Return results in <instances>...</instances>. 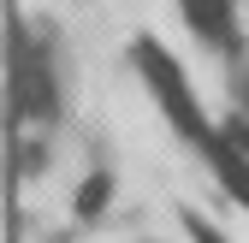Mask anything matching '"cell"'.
<instances>
[{
	"label": "cell",
	"mask_w": 249,
	"mask_h": 243,
	"mask_svg": "<svg viewBox=\"0 0 249 243\" xmlns=\"http://www.w3.org/2000/svg\"><path fill=\"white\" fill-rule=\"evenodd\" d=\"M137 66H142L148 89L160 95V107L172 113V125H178L184 137H190V142H202V148H220V142H213V131H208V119H202V107H196V95H190V83L178 77V66H172V59L154 48L148 36L137 42Z\"/></svg>",
	"instance_id": "6da1fadb"
},
{
	"label": "cell",
	"mask_w": 249,
	"mask_h": 243,
	"mask_svg": "<svg viewBox=\"0 0 249 243\" xmlns=\"http://www.w3.org/2000/svg\"><path fill=\"white\" fill-rule=\"evenodd\" d=\"M12 107H18V119H53V107H59L48 66L30 59L24 42H18V66H12Z\"/></svg>",
	"instance_id": "7a4b0ae2"
},
{
	"label": "cell",
	"mask_w": 249,
	"mask_h": 243,
	"mask_svg": "<svg viewBox=\"0 0 249 243\" xmlns=\"http://www.w3.org/2000/svg\"><path fill=\"white\" fill-rule=\"evenodd\" d=\"M184 18H190L196 36L208 42H237V30H231V0H178Z\"/></svg>",
	"instance_id": "3957f363"
},
{
	"label": "cell",
	"mask_w": 249,
	"mask_h": 243,
	"mask_svg": "<svg viewBox=\"0 0 249 243\" xmlns=\"http://www.w3.org/2000/svg\"><path fill=\"white\" fill-rule=\"evenodd\" d=\"M107 196H113V172H89L77 184V220H101Z\"/></svg>",
	"instance_id": "277c9868"
},
{
	"label": "cell",
	"mask_w": 249,
	"mask_h": 243,
	"mask_svg": "<svg viewBox=\"0 0 249 243\" xmlns=\"http://www.w3.org/2000/svg\"><path fill=\"white\" fill-rule=\"evenodd\" d=\"M184 231H190L196 243H226V237H220V231H213V226H208L202 214H184Z\"/></svg>",
	"instance_id": "5b68a950"
}]
</instances>
